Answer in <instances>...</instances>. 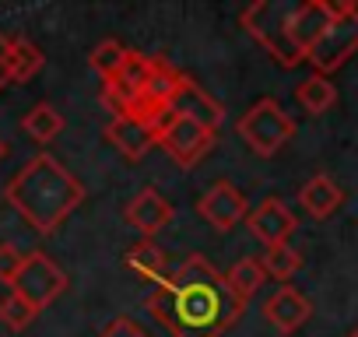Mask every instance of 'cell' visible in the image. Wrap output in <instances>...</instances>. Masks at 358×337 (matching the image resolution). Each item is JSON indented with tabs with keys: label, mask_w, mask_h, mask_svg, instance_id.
Segmentation results:
<instances>
[{
	"label": "cell",
	"mask_w": 358,
	"mask_h": 337,
	"mask_svg": "<svg viewBox=\"0 0 358 337\" xmlns=\"http://www.w3.org/2000/svg\"><path fill=\"white\" fill-rule=\"evenodd\" d=\"M106 137L127 155V158H144L148 155V148L155 144V134L144 127V123H137V120H130V116H123V120H109L106 123Z\"/></svg>",
	"instance_id": "2e32d148"
},
{
	"label": "cell",
	"mask_w": 358,
	"mask_h": 337,
	"mask_svg": "<svg viewBox=\"0 0 358 337\" xmlns=\"http://www.w3.org/2000/svg\"><path fill=\"white\" fill-rule=\"evenodd\" d=\"M260 264H264V274H267V278L288 281V278L302 267V253H299V250H292V246L285 243V246H271V250L260 257Z\"/></svg>",
	"instance_id": "603a6c76"
},
{
	"label": "cell",
	"mask_w": 358,
	"mask_h": 337,
	"mask_svg": "<svg viewBox=\"0 0 358 337\" xmlns=\"http://www.w3.org/2000/svg\"><path fill=\"white\" fill-rule=\"evenodd\" d=\"M36 316H39V309H36V306H29L18 292H8L4 299H0V323H4L8 330H15V334H18V330H25Z\"/></svg>",
	"instance_id": "cb8c5ba5"
},
{
	"label": "cell",
	"mask_w": 358,
	"mask_h": 337,
	"mask_svg": "<svg viewBox=\"0 0 358 337\" xmlns=\"http://www.w3.org/2000/svg\"><path fill=\"white\" fill-rule=\"evenodd\" d=\"M348 337H358V327H355V330H351V334H348Z\"/></svg>",
	"instance_id": "4dcf8cb0"
},
{
	"label": "cell",
	"mask_w": 358,
	"mask_h": 337,
	"mask_svg": "<svg viewBox=\"0 0 358 337\" xmlns=\"http://www.w3.org/2000/svg\"><path fill=\"white\" fill-rule=\"evenodd\" d=\"M169 109H172L176 116H183V120H190V123L211 130V134H218V127H222V120H225V106H222L218 99H211L190 74H183V81H179V88H176Z\"/></svg>",
	"instance_id": "ba28073f"
},
{
	"label": "cell",
	"mask_w": 358,
	"mask_h": 337,
	"mask_svg": "<svg viewBox=\"0 0 358 337\" xmlns=\"http://www.w3.org/2000/svg\"><path fill=\"white\" fill-rule=\"evenodd\" d=\"M172 215H176V208H172L155 187H141V190L127 201V208H123L127 225H134L144 239H151L155 232H162V229L172 222Z\"/></svg>",
	"instance_id": "8fae6325"
},
{
	"label": "cell",
	"mask_w": 358,
	"mask_h": 337,
	"mask_svg": "<svg viewBox=\"0 0 358 337\" xmlns=\"http://www.w3.org/2000/svg\"><path fill=\"white\" fill-rule=\"evenodd\" d=\"M4 197L39 236H50L81 208L85 187L53 155H36L11 176Z\"/></svg>",
	"instance_id": "7a4b0ae2"
},
{
	"label": "cell",
	"mask_w": 358,
	"mask_h": 337,
	"mask_svg": "<svg viewBox=\"0 0 358 337\" xmlns=\"http://www.w3.org/2000/svg\"><path fill=\"white\" fill-rule=\"evenodd\" d=\"M250 232L271 250V246H285L288 239H292V232H295V215L281 204V201H274V197H267L260 208H253L250 211Z\"/></svg>",
	"instance_id": "4fadbf2b"
},
{
	"label": "cell",
	"mask_w": 358,
	"mask_h": 337,
	"mask_svg": "<svg viewBox=\"0 0 358 337\" xmlns=\"http://www.w3.org/2000/svg\"><path fill=\"white\" fill-rule=\"evenodd\" d=\"M309 316H313V302H309L302 292H295L292 285L278 288V292L267 295V302H264V320H267L278 334H295Z\"/></svg>",
	"instance_id": "7c38bea8"
},
{
	"label": "cell",
	"mask_w": 358,
	"mask_h": 337,
	"mask_svg": "<svg viewBox=\"0 0 358 337\" xmlns=\"http://www.w3.org/2000/svg\"><path fill=\"white\" fill-rule=\"evenodd\" d=\"M4 50H8V36L0 32V92L11 85V81H8V67H4Z\"/></svg>",
	"instance_id": "f1b7e54d"
},
{
	"label": "cell",
	"mask_w": 358,
	"mask_h": 337,
	"mask_svg": "<svg viewBox=\"0 0 358 337\" xmlns=\"http://www.w3.org/2000/svg\"><path fill=\"white\" fill-rule=\"evenodd\" d=\"M99 99H102V106L113 113V120H123V116H130V109H134V102H137V95H134V92H127L120 81H102V92H99Z\"/></svg>",
	"instance_id": "484cf974"
},
{
	"label": "cell",
	"mask_w": 358,
	"mask_h": 337,
	"mask_svg": "<svg viewBox=\"0 0 358 337\" xmlns=\"http://www.w3.org/2000/svg\"><path fill=\"white\" fill-rule=\"evenodd\" d=\"M11 292H18L29 306H36L43 313L50 302H57L67 292V274L57 260H50L43 250H36V253H25V264H22Z\"/></svg>",
	"instance_id": "8992f818"
},
{
	"label": "cell",
	"mask_w": 358,
	"mask_h": 337,
	"mask_svg": "<svg viewBox=\"0 0 358 337\" xmlns=\"http://www.w3.org/2000/svg\"><path fill=\"white\" fill-rule=\"evenodd\" d=\"M334 18H337V0H299L288 32H292V43L299 46L302 57L316 46V39L327 32V25Z\"/></svg>",
	"instance_id": "30bf717a"
},
{
	"label": "cell",
	"mask_w": 358,
	"mask_h": 337,
	"mask_svg": "<svg viewBox=\"0 0 358 337\" xmlns=\"http://www.w3.org/2000/svg\"><path fill=\"white\" fill-rule=\"evenodd\" d=\"M144 306L169 337H222L246 309L232 295L225 274H218L201 253H190Z\"/></svg>",
	"instance_id": "6da1fadb"
},
{
	"label": "cell",
	"mask_w": 358,
	"mask_h": 337,
	"mask_svg": "<svg viewBox=\"0 0 358 337\" xmlns=\"http://www.w3.org/2000/svg\"><path fill=\"white\" fill-rule=\"evenodd\" d=\"M148 64H151V57H144V53L130 50V53H127V64H123V71H120L113 81H120L127 92L141 95V88H144V78H148Z\"/></svg>",
	"instance_id": "d4e9b609"
},
{
	"label": "cell",
	"mask_w": 358,
	"mask_h": 337,
	"mask_svg": "<svg viewBox=\"0 0 358 337\" xmlns=\"http://www.w3.org/2000/svg\"><path fill=\"white\" fill-rule=\"evenodd\" d=\"M127 53H130V50H127L120 39H106V43H99V46L92 50V67L102 74V81H113V78L123 71Z\"/></svg>",
	"instance_id": "7402d4cb"
},
{
	"label": "cell",
	"mask_w": 358,
	"mask_h": 337,
	"mask_svg": "<svg viewBox=\"0 0 358 337\" xmlns=\"http://www.w3.org/2000/svg\"><path fill=\"white\" fill-rule=\"evenodd\" d=\"M295 8H299V0H257V4H250V8L239 15L243 29H246L281 67H288V71L306 60V57L299 53V46L292 43V32H288Z\"/></svg>",
	"instance_id": "3957f363"
},
{
	"label": "cell",
	"mask_w": 358,
	"mask_h": 337,
	"mask_svg": "<svg viewBox=\"0 0 358 337\" xmlns=\"http://www.w3.org/2000/svg\"><path fill=\"white\" fill-rule=\"evenodd\" d=\"M4 158H8V141L0 137V162H4Z\"/></svg>",
	"instance_id": "f546056e"
},
{
	"label": "cell",
	"mask_w": 358,
	"mask_h": 337,
	"mask_svg": "<svg viewBox=\"0 0 358 337\" xmlns=\"http://www.w3.org/2000/svg\"><path fill=\"white\" fill-rule=\"evenodd\" d=\"M225 281H229V288H232V295L246 306L260 288H264V281H267V274H264V264L260 260H253V257H246V260H236L229 271H225Z\"/></svg>",
	"instance_id": "d6986e66"
},
{
	"label": "cell",
	"mask_w": 358,
	"mask_h": 337,
	"mask_svg": "<svg viewBox=\"0 0 358 337\" xmlns=\"http://www.w3.org/2000/svg\"><path fill=\"white\" fill-rule=\"evenodd\" d=\"M355 53H358V4L355 0H337V18L327 25V32L306 53V60L313 64V74L330 78Z\"/></svg>",
	"instance_id": "277c9868"
},
{
	"label": "cell",
	"mask_w": 358,
	"mask_h": 337,
	"mask_svg": "<svg viewBox=\"0 0 358 337\" xmlns=\"http://www.w3.org/2000/svg\"><path fill=\"white\" fill-rule=\"evenodd\" d=\"M179 81H183V71H176L165 57H151L141 95L151 99V102H158V106H169L172 95H176V88H179Z\"/></svg>",
	"instance_id": "ac0fdd59"
},
{
	"label": "cell",
	"mask_w": 358,
	"mask_h": 337,
	"mask_svg": "<svg viewBox=\"0 0 358 337\" xmlns=\"http://www.w3.org/2000/svg\"><path fill=\"white\" fill-rule=\"evenodd\" d=\"M197 211H201V218H204L211 229H218V232H229V229H236L243 218H250L243 190H239L236 183H229V180H218V183L197 201Z\"/></svg>",
	"instance_id": "9c48e42d"
},
{
	"label": "cell",
	"mask_w": 358,
	"mask_h": 337,
	"mask_svg": "<svg viewBox=\"0 0 358 337\" xmlns=\"http://www.w3.org/2000/svg\"><path fill=\"white\" fill-rule=\"evenodd\" d=\"M22 130L32 137V141H39V144H50L60 130H64V113H57L50 102H36L29 113H25V120H22Z\"/></svg>",
	"instance_id": "44dd1931"
},
{
	"label": "cell",
	"mask_w": 358,
	"mask_h": 337,
	"mask_svg": "<svg viewBox=\"0 0 358 337\" xmlns=\"http://www.w3.org/2000/svg\"><path fill=\"white\" fill-rule=\"evenodd\" d=\"M43 64H46V57H43V50H39L32 39H25V36L8 39L4 67H8V81H11V85H25V81H32V78L43 71Z\"/></svg>",
	"instance_id": "9a60e30c"
},
{
	"label": "cell",
	"mask_w": 358,
	"mask_h": 337,
	"mask_svg": "<svg viewBox=\"0 0 358 337\" xmlns=\"http://www.w3.org/2000/svg\"><path fill=\"white\" fill-rule=\"evenodd\" d=\"M123 264L141 278V281H151L155 288H162L169 278H172V264H169V253L162 250V246H155L151 239H141V243H134L127 253H123Z\"/></svg>",
	"instance_id": "5bb4252c"
},
{
	"label": "cell",
	"mask_w": 358,
	"mask_h": 337,
	"mask_svg": "<svg viewBox=\"0 0 358 337\" xmlns=\"http://www.w3.org/2000/svg\"><path fill=\"white\" fill-rule=\"evenodd\" d=\"M299 201H302V208H306L313 218H330V215L344 204V190H341L330 176L316 173V176H313V180L302 187Z\"/></svg>",
	"instance_id": "e0dca14e"
},
{
	"label": "cell",
	"mask_w": 358,
	"mask_h": 337,
	"mask_svg": "<svg viewBox=\"0 0 358 337\" xmlns=\"http://www.w3.org/2000/svg\"><path fill=\"white\" fill-rule=\"evenodd\" d=\"M22 264H25V253H22L15 243H0V281H4V285H15Z\"/></svg>",
	"instance_id": "4316f807"
},
{
	"label": "cell",
	"mask_w": 358,
	"mask_h": 337,
	"mask_svg": "<svg viewBox=\"0 0 358 337\" xmlns=\"http://www.w3.org/2000/svg\"><path fill=\"white\" fill-rule=\"evenodd\" d=\"M236 134H239L260 158H271V155H278V151L292 141L295 123H292V116L285 113V106H281L278 99H257V102L239 116Z\"/></svg>",
	"instance_id": "5b68a950"
},
{
	"label": "cell",
	"mask_w": 358,
	"mask_h": 337,
	"mask_svg": "<svg viewBox=\"0 0 358 337\" xmlns=\"http://www.w3.org/2000/svg\"><path fill=\"white\" fill-rule=\"evenodd\" d=\"M99 337H148V330H141L130 316H116Z\"/></svg>",
	"instance_id": "83f0119b"
},
{
	"label": "cell",
	"mask_w": 358,
	"mask_h": 337,
	"mask_svg": "<svg viewBox=\"0 0 358 337\" xmlns=\"http://www.w3.org/2000/svg\"><path fill=\"white\" fill-rule=\"evenodd\" d=\"M295 102H299L309 116H323V113L337 102V88H334L330 78H323V74H309V78L295 88Z\"/></svg>",
	"instance_id": "ffe728a7"
},
{
	"label": "cell",
	"mask_w": 358,
	"mask_h": 337,
	"mask_svg": "<svg viewBox=\"0 0 358 337\" xmlns=\"http://www.w3.org/2000/svg\"><path fill=\"white\" fill-rule=\"evenodd\" d=\"M215 137L218 134H211V130H204V127H197V123H190L183 116H172V123L158 134V144L183 168H190L215 148Z\"/></svg>",
	"instance_id": "52a82bcc"
}]
</instances>
